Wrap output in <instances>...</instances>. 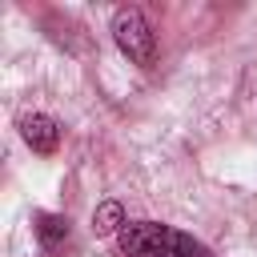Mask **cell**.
<instances>
[{
    "label": "cell",
    "mask_w": 257,
    "mask_h": 257,
    "mask_svg": "<svg viewBox=\"0 0 257 257\" xmlns=\"http://www.w3.org/2000/svg\"><path fill=\"white\" fill-rule=\"evenodd\" d=\"M116 249L124 257H209V249L173 225L161 221H128L116 233Z\"/></svg>",
    "instance_id": "cell-1"
},
{
    "label": "cell",
    "mask_w": 257,
    "mask_h": 257,
    "mask_svg": "<svg viewBox=\"0 0 257 257\" xmlns=\"http://www.w3.org/2000/svg\"><path fill=\"white\" fill-rule=\"evenodd\" d=\"M112 40H116V48L133 64L153 68V60H157V36H153V28H149V20H145L141 8H116L112 12Z\"/></svg>",
    "instance_id": "cell-2"
},
{
    "label": "cell",
    "mask_w": 257,
    "mask_h": 257,
    "mask_svg": "<svg viewBox=\"0 0 257 257\" xmlns=\"http://www.w3.org/2000/svg\"><path fill=\"white\" fill-rule=\"evenodd\" d=\"M20 137L32 153L52 157L60 149V120L48 116V112H28V116H20Z\"/></svg>",
    "instance_id": "cell-3"
},
{
    "label": "cell",
    "mask_w": 257,
    "mask_h": 257,
    "mask_svg": "<svg viewBox=\"0 0 257 257\" xmlns=\"http://www.w3.org/2000/svg\"><path fill=\"white\" fill-rule=\"evenodd\" d=\"M32 229H36L40 249H48V253H56L68 241V217L64 213H36L32 217Z\"/></svg>",
    "instance_id": "cell-4"
},
{
    "label": "cell",
    "mask_w": 257,
    "mask_h": 257,
    "mask_svg": "<svg viewBox=\"0 0 257 257\" xmlns=\"http://www.w3.org/2000/svg\"><path fill=\"white\" fill-rule=\"evenodd\" d=\"M128 221H124V209L116 205V201H100L96 205V213H92V233H100V237H108V233H120Z\"/></svg>",
    "instance_id": "cell-5"
}]
</instances>
